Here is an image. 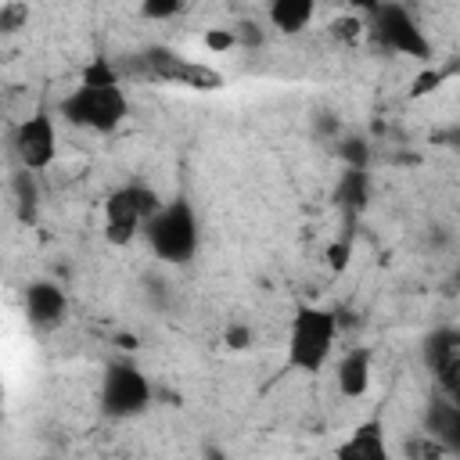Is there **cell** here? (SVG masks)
<instances>
[{"label": "cell", "instance_id": "obj_25", "mask_svg": "<svg viewBox=\"0 0 460 460\" xmlns=\"http://www.w3.org/2000/svg\"><path fill=\"white\" fill-rule=\"evenodd\" d=\"M345 4H349V7H356V11H374L381 0H345Z\"/></svg>", "mask_w": 460, "mask_h": 460}, {"label": "cell", "instance_id": "obj_12", "mask_svg": "<svg viewBox=\"0 0 460 460\" xmlns=\"http://www.w3.org/2000/svg\"><path fill=\"white\" fill-rule=\"evenodd\" d=\"M334 381H338V392H341L345 399L367 395V388H370V349H349V352L338 359Z\"/></svg>", "mask_w": 460, "mask_h": 460}, {"label": "cell", "instance_id": "obj_11", "mask_svg": "<svg viewBox=\"0 0 460 460\" xmlns=\"http://www.w3.org/2000/svg\"><path fill=\"white\" fill-rule=\"evenodd\" d=\"M341 460H388V442H385V428L381 420H363L341 446H338Z\"/></svg>", "mask_w": 460, "mask_h": 460}, {"label": "cell", "instance_id": "obj_8", "mask_svg": "<svg viewBox=\"0 0 460 460\" xmlns=\"http://www.w3.org/2000/svg\"><path fill=\"white\" fill-rule=\"evenodd\" d=\"M144 68L155 75V79H172V83H183L190 90H216L223 79L219 72H212L208 65H198V61H187L183 54L169 50V47H147L140 54Z\"/></svg>", "mask_w": 460, "mask_h": 460}, {"label": "cell", "instance_id": "obj_15", "mask_svg": "<svg viewBox=\"0 0 460 460\" xmlns=\"http://www.w3.org/2000/svg\"><path fill=\"white\" fill-rule=\"evenodd\" d=\"M367 190H370L367 172H363V169H349V165H345L341 183H338V201H341V205H349V208H359V205L367 201Z\"/></svg>", "mask_w": 460, "mask_h": 460}, {"label": "cell", "instance_id": "obj_2", "mask_svg": "<svg viewBox=\"0 0 460 460\" xmlns=\"http://www.w3.org/2000/svg\"><path fill=\"white\" fill-rule=\"evenodd\" d=\"M144 237L151 244V252L165 262H187L194 259L198 252V241H201V230H198V216L187 201H162L151 219L144 223Z\"/></svg>", "mask_w": 460, "mask_h": 460}, {"label": "cell", "instance_id": "obj_5", "mask_svg": "<svg viewBox=\"0 0 460 460\" xmlns=\"http://www.w3.org/2000/svg\"><path fill=\"white\" fill-rule=\"evenodd\" d=\"M370 14V36L392 50V54H402V58H417V61H428L431 58V40L424 36L420 22L413 18V11L399 0H381Z\"/></svg>", "mask_w": 460, "mask_h": 460}, {"label": "cell", "instance_id": "obj_17", "mask_svg": "<svg viewBox=\"0 0 460 460\" xmlns=\"http://www.w3.org/2000/svg\"><path fill=\"white\" fill-rule=\"evenodd\" d=\"M183 11V0H140V18L147 22H169Z\"/></svg>", "mask_w": 460, "mask_h": 460}, {"label": "cell", "instance_id": "obj_16", "mask_svg": "<svg viewBox=\"0 0 460 460\" xmlns=\"http://www.w3.org/2000/svg\"><path fill=\"white\" fill-rule=\"evenodd\" d=\"M32 176L36 172H29V169H22L14 176V198H18V219L22 223H29L36 216V201H40V190H36V180Z\"/></svg>", "mask_w": 460, "mask_h": 460}, {"label": "cell", "instance_id": "obj_10", "mask_svg": "<svg viewBox=\"0 0 460 460\" xmlns=\"http://www.w3.org/2000/svg\"><path fill=\"white\" fill-rule=\"evenodd\" d=\"M25 316L36 331H54L68 316V298L54 280H36L25 288Z\"/></svg>", "mask_w": 460, "mask_h": 460}, {"label": "cell", "instance_id": "obj_24", "mask_svg": "<svg viewBox=\"0 0 460 460\" xmlns=\"http://www.w3.org/2000/svg\"><path fill=\"white\" fill-rule=\"evenodd\" d=\"M345 259H349V244H334V248H331V266H334V270H341V266H345Z\"/></svg>", "mask_w": 460, "mask_h": 460}, {"label": "cell", "instance_id": "obj_20", "mask_svg": "<svg viewBox=\"0 0 460 460\" xmlns=\"http://www.w3.org/2000/svg\"><path fill=\"white\" fill-rule=\"evenodd\" d=\"M25 18H29V7H25V4H11V7L0 11V29H4V32H14Z\"/></svg>", "mask_w": 460, "mask_h": 460}, {"label": "cell", "instance_id": "obj_3", "mask_svg": "<svg viewBox=\"0 0 460 460\" xmlns=\"http://www.w3.org/2000/svg\"><path fill=\"white\" fill-rule=\"evenodd\" d=\"M126 115H129V97L119 83H108V86L79 83L61 101V119L79 129H93V133H111Z\"/></svg>", "mask_w": 460, "mask_h": 460}, {"label": "cell", "instance_id": "obj_9", "mask_svg": "<svg viewBox=\"0 0 460 460\" xmlns=\"http://www.w3.org/2000/svg\"><path fill=\"white\" fill-rule=\"evenodd\" d=\"M424 363L435 374L442 395L460 402V331L456 327H435L424 338Z\"/></svg>", "mask_w": 460, "mask_h": 460}, {"label": "cell", "instance_id": "obj_4", "mask_svg": "<svg viewBox=\"0 0 460 460\" xmlns=\"http://www.w3.org/2000/svg\"><path fill=\"white\" fill-rule=\"evenodd\" d=\"M151 406V381L147 374L129 363L115 359L101 374V413L108 420H133Z\"/></svg>", "mask_w": 460, "mask_h": 460}, {"label": "cell", "instance_id": "obj_1", "mask_svg": "<svg viewBox=\"0 0 460 460\" xmlns=\"http://www.w3.org/2000/svg\"><path fill=\"white\" fill-rule=\"evenodd\" d=\"M334 338H338V316L323 305H298L291 323H288V345H284V359L291 370L316 377L334 352Z\"/></svg>", "mask_w": 460, "mask_h": 460}, {"label": "cell", "instance_id": "obj_6", "mask_svg": "<svg viewBox=\"0 0 460 460\" xmlns=\"http://www.w3.org/2000/svg\"><path fill=\"white\" fill-rule=\"evenodd\" d=\"M158 205H162L158 194L151 187H140V183H126V187L111 190L104 201V237L119 248L129 244L144 230V223L151 219V212Z\"/></svg>", "mask_w": 460, "mask_h": 460}, {"label": "cell", "instance_id": "obj_22", "mask_svg": "<svg viewBox=\"0 0 460 460\" xmlns=\"http://www.w3.org/2000/svg\"><path fill=\"white\" fill-rule=\"evenodd\" d=\"M248 341H252V331L248 327H230L226 331V345L230 349H248Z\"/></svg>", "mask_w": 460, "mask_h": 460}, {"label": "cell", "instance_id": "obj_18", "mask_svg": "<svg viewBox=\"0 0 460 460\" xmlns=\"http://www.w3.org/2000/svg\"><path fill=\"white\" fill-rule=\"evenodd\" d=\"M83 83H90V86H108V83H119V72H115L104 58H97V61H90V65H86Z\"/></svg>", "mask_w": 460, "mask_h": 460}, {"label": "cell", "instance_id": "obj_19", "mask_svg": "<svg viewBox=\"0 0 460 460\" xmlns=\"http://www.w3.org/2000/svg\"><path fill=\"white\" fill-rule=\"evenodd\" d=\"M338 155H341V162H345L349 169H367V144H363L359 137H349V140H341Z\"/></svg>", "mask_w": 460, "mask_h": 460}, {"label": "cell", "instance_id": "obj_7", "mask_svg": "<svg viewBox=\"0 0 460 460\" xmlns=\"http://www.w3.org/2000/svg\"><path fill=\"white\" fill-rule=\"evenodd\" d=\"M14 158L29 172H43L58 158V126L47 111H32L14 129Z\"/></svg>", "mask_w": 460, "mask_h": 460}, {"label": "cell", "instance_id": "obj_21", "mask_svg": "<svg viewBox=\"0 0 460 460\" xmlns=\"http://www.w3.org/2000/svg\"><path fill=\"white\" fill-rule=\"evenodd\" d=\"M205 43H208L212 50H230V47L237 43V32H230V29H226V32H208Z\"/></svg>", "mask_w": 460, "mask_h": 460}, {"label": "cell", "instance_id": "obj_13", "mask_svg": "<svg viewBox=\"0 0 460 460\" xmlns=\"http://www.w3.org/2000/svg\"><path fill=\"white\" fill-rule=\"evenodd\" d=\"M428 438L442 442L449 453L460 449V402L442 395L428 406Z\"/></svg>", "mask_w": 460, "mask_h": 460}, {"label": "cell", "instance_id": "obj_23", "mask_svg": "<svg viewBox=\"0 0 460 460\" xmlns=\"http://www.w3.org/2000/svg\"><path fill=\"white\" fill-rule=\"evenodd\" d=\"M442 83V72H431V75H420V83H417V90L413 93H424V90H435Z\"/></svg>", "mask_w": 460, "mask_h": 460}, {"label": "cell", "instance_id": "obj_14", "mask_svg": "<svg viewBox=\"0 0 460 460\" xmlns=\"http://www.w3.org/2000/svg\"><path fill=\"white\" fill-rule=\"evenodd\" d=\"M270 25L284 36H298L302 29H309L313 14H316V0H270L266 4Z\"/></svg>", "mask_w": 460, "mask_h": 460}]
</instances>
